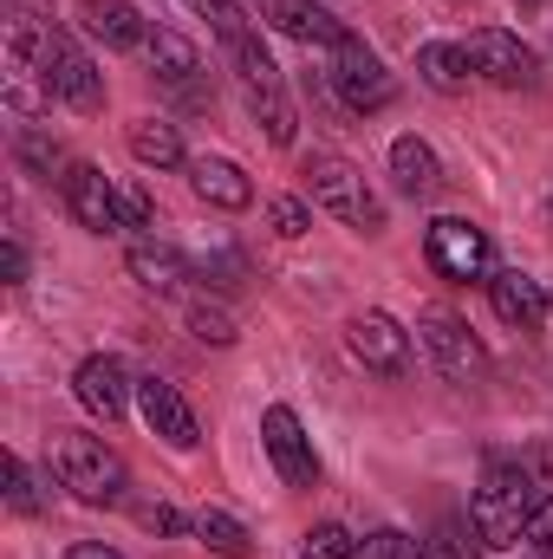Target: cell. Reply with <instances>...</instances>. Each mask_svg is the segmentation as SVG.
<instances>
[{
	"instance_id": "83f0119b",
	"label": "cell",
	"mask_w": 553,
	"mask_h": 559,
	"mask_svg": "<svg viewBox=\"0 0 553 559\" xmlns=\"http://www.w3.org/2000/svg\"><path fill=\"white\" fill-rule=\"evenodd\" d=\"M299 559H358V540H352L339 521H319V527L299 540Z\"/></svg>"
},
{
	"instance_id": "cb8c5ba5",
	"label": "cell",
	"mask_w": 553,
	"mask_h": 559,
	"mask_svg": "<svg viewBox=\"0 0 553 559\" xmlns=\"http://www.w3.org/2000/svg\"><path fill=\"white\" fill-rule=\"evenodd\" d=\"M248 111H255V124L268 131V143H293V131H299V118H293V98L280 92V85H268V92H248Z\"/></svg>"
},
{
	"instance_id": "ba28073f",
	"label": "cell",
	"mask_w": 553,
	"mask_h": 559,
	"mask_svg": "<svg viewBox=\"0 0 553 559\" xmlns=\"http://www.w3.org/2000/svg\"><path fill=\"white\" fill-rule=\"evenodd\" d=\"M59 195H66V209H72V222H79L85 235H125V215H118V182H111L98 163H66Z\"/></svg>"
},
{
	"instance_id": "5bb4252c",
	"label": "cell",
	"mask_w": 553,
	"mask_h": 559,
	"mask_svg": "<svg viewBox=\"0 0 553 559\" xmlns=\"http://www.w3.org/2000/svg\"><path fill=\"white\" fill-rule=\"evenodd\" d=\"M138 411L150 423V436H163L169 449H196L202 442V423L189 411V397L176 391V384H163V378H143L138 384Z\"/></svg>"
},
{
	"instance_id": "8d00e7d4",
	"label": "cell",
	"mask_w": 553,
	"mask_h": 559,
	"mask_svg": "<svg viewBox=\"0 0 553 559\" xmlns=\"http://www.w3.org/2000/svg\"><path fill=\"white\" fill-rule=\"evenodd\" d=\"M521 7H541V0H521Z\"/></svg>"
},
{
	"instance_id": "6da1fadb",
	"label": "cell",
	"mask_w": 553,
	"mask_h": 559,
	"mask_svg": "<svg viewBox=\"0 0 553 559\" xmlns=\"http://www.w3.org/2000/svg\"><path fill=\"white\" fill-rule=\"evenodd\" d=\"M541 488L548 481H541L534 462H489L482 481H475V495H469V521H475L482 547H521Z\"/></svg>"
},
{
	"instance_id": "836d02e7",
	"label": "cell",
	"mask_w": 553,
	"mask_h": 559,
	"mask_svg": "<svg viewBox=\"0 0 553 559\" xmlns=\"http://www.w3.org/2000/svg\"><path fill=\"white\" fill-rule=\"evenodd\" d=\"M20 163H26V169H39V176H52L66 156H59V143H46L39 131H26V138H20Z\"/></svg>"
},
{
	"instance_id": "9c48e42d",
	"label": "cell",
	"mask_w": 553,
	"mask_h": 559,
	"mask_svg": "<svg viewBox=\"0 0 553 559\" xmlns=\"http://www.w3.org/2000/svg\"><path fill=\"white\" fill-rule=\"evenodd\" d=\"M345 345H352V358H358L365 371H378V378H404V365H411V332H404L391 312H352V319H345Z\"/></svg>"
},
{
	"instance_id": "e0dca14e",
	"label": "cell",
	"mask_w": 553,
	"mask_h": 559,
	"mask_svg": "<svg viewBox=\"0 0 553 559\" xmlns=\"http://www.w3.org/2000/svg\"><path fill=\"white\" fill-rule=\"evenodd\" d=\"M189 189H196V202H209V209H222V215H242V209L255 202L248 169L228 163V156H196V163H189Z\"/></svg>"
},
{
	"instance_id": "3957f363",
	"label": "cell",
	"mask_w": 553,
	"mask_h": 559,
	"mask_svg": "<svg viewBox=\"0 0 553 559\" xmlns=\"http://www.w3.org/2000/svg\"><path fill=\"white\" fill-rule=\"evenodd\" d=\"M299 176H306L313 202H319L326 215H339L345 228H358V235H378V228H385V202L372 195V182H365L358 163H345V156H332V150H313Z\"/></svg>"
},
{
	"instance_id": "d4e9b609",
	"label": "cell",
	"mask_w": 553,
	"mask_h": 559,
	"mask_svg": "<svg viewBox=\"0 0 553 559\" xmlns=\"http://www.w3.org/2000/svg\"><path fill=\"white\" fill-rule=\"evenodd\" d=\"M196 540H202L209 554H222V559L248 554V527H242L235 514H222V508H202V514H196Z\"/></svg>"
},
{
	"instance_id": "484cf974",
	"label": "cell",
	"mask_w": 553,
	"mask_h": 559,
	"mask_svg": "<svg viewBox=\"0 0 553 559\" xmlns=\"http://www.w3.org/2000/svg\"><path fill=\"white\" fill-rule=\"evenodd\" d=\"M7 508H13V514H26V521H33V514H46V488H39V475H33L20 455H7Z\"/></svg>"
},
{
	"instance_id": "d590c367",
	"label": "cell",
	"mask_w": 553,
	"mask_h": 559,
	"mask_svg": "<svg viewBox=\"0 0 553 559\" xmlns=\"http://www.w3.org/2000/svg\"><path fill=\"white\" fill-rule=\"evenodd\" d=\"M66 559H125V554H118V547H105V540H72Z\"/></svg>"
},
{
	"instance_id": "f546056e",
	"label": "cell",
	"mask_w": 553,
	"mask_h": 559,
	"mask_svg": "<svg viewBox=\"0 0 553 559\" xmlns=\"http://www.w3.org/2000/svg\"><path fill=\"white\" fill-rule=\"evenodd\" d=\"M268 228H274L280 241H299V235L313 228V209H306L299 195H274V202H268Z\"/></svg>"
},
{
	"instance_id": "7402d4cb",
	"label": "cell",
	"mask_w": 553,
	"mask_h": 559,
	"mask_svg": "<svg viewBox=\"0 0 553 559\" xmlns=\"http://www.w3.org/2000/svg\"><path fill=\"white\" fill-rule=\"evenodd\" d=\"M125 143H131V156L150 163V169H176V163H183V138H176L169 118H138V124L125 131Z\"/></svg>"
},
{
	"instance_id": "1f68e13d",
	"label": "cell",
	"mask_w": 553,
	"mask_h": 559,
	"mask_svg": "<svg viewBox=\"0 0 553 559\" xmlns=\"http://www.w3.org/2000/svg\"><path fill=\"white\" fill-rule=\"evenodd\" d=\"M138 527L143 534H196V521H183L169 501H138Z\"/></svg>"
},
{
	"instance_id": "52a82bcc",
	"label": "cell",
	"mask_w": 553,
	"mask_h": 559,
	"mask_svg": "<svg viewBox=\"0 0 553 559\" xmlns=\"http://www.w3.org/2000/svg\"><path fill=\"white\" fill-rule=\"evenodd\" d=\"M423 254H430V267L443 280H489L495 274V248H489V235L475 228V222H462V215H443V222H430V235H423Z\"/></svg>"
},
{
	"instance_id": "d6986e66",
	"label": "cell",
	"mask_w": 553,
	"mask_h": 559,
	"mask_svg": "<svg viewBox=\"0 0 553 559\" xmlns=\"http://www.w3.org/2000/svg\"><path fill=\"white\" fill-rule=\"evenodd\" d=\"M143 52H150V72H156L163 85H176V92H189V85L202 79V52H196V39H183V33H169V26H150Z\"/></svg>"
},
{
	"instance_id": "d6a6232c",
	"label": "cell",
	"mask_w": 553,
	"mask_h": 559,
	"mask_svg": "<svg viewBox=\"0 0 553 559\" xmlns=\"http://www.w3.org/2000/svg\"><path fill=\"white\" fill-rule=\"evenodd\" d=\"M118 215H125V228H156V209H150V195H143L138 182H118Z\"/></svg>"
},
{
	"instance_id": "4316f807",
	"label": "cell",
	"mask_w": 553,
	"mask_h": 559,
	"mask_svg": "<svg viewBox=\"0 0 553 559\" xmlns=\"http://www.w3.org/2000/svg\"><path fill=\"white\" fill-rule=\"evenodd\" d=\"M358 559H430V547L411 540L404 527H378V534H365V540H358Z\"/></svg>"
},
{
	"instance_id": "277c9868",
	"label": "cell",
	"mask_w": 553,
	"mask_h": 559,
	"mask_svg": "<svg viewBox=\"0 0 553 559\" xmlns=\"http://www.w3.org/2000/svg\"><path fill=\"white\" fill-rule=\"evenodd\" d=\"M39 79H46V92L52 98H66L72 111H85V118H98L105 111V72L92 66V52L72 39V33H46V52H39Z\"/></svg>"
},
{
	"instance_id": "44dd1931",
	"label": "cell",
	"mask_w": 553,
	"mask_h": 559,
	"mask_svg": "<svg viewBox=\"0 0 553 559\" xmlns=\"http://www.w3.org/2000/svg\"><path fill=\"white\" fill-rule=\"evenodd\" d=\"M391 182H398L411 202L436 195V189H443V163H436V150H430L423 138H398L391 143Z\"/></svg>"
},
{
	"instance_id": "8992f818",
	"label": "cell",
	"mask_w": 553,
	"mask_h": 559,
	"mask_svg": "<svg viewBox=\"0 0 553 559\" xmlns=\"http://www.w3.org/2000/svg\"><path fill=\"white\" fill-rule=\"evenodd\" d=\"M416 345H423V358H430L449 384H475V378L489 371L482 338H475L456 312H423V319H416Z\"/></svg>"
},
{
	"instance_id": "5b68a950",
	"label": "cell",
	"mask_w": 553,
	"mask_h": 559,
	"mask_svg": "<svg viewBox=\"0 0 553 559\" xmlns=\"http://www.w3.org/2000/svg\"><path fill=\"white\" fill-rule=\"evenodd\" d=\"M332 92H339V105L345 111H358V118H372V111H385V105H398V79L385 72V59L352 33L345 46H332Z\"/></svg>"
},
{
	"instance_id": "7c38bea8",
	"label": "cell",
	"mask_w": 553,
	"mask_h": 559,
	"mask_svg": "<svg viewBox=\"0 0 553 559\" xmlns=\"http://www.w3.org/2000/svg\"><path fill=\"white\" fill-rule=\"evenodd\" d=\"M72 397H79L98 423H118L131 411V371H125V358H111V352L85 358V365L72 371Z\"/></svg>"
},
{
	"instance_id": "4fadbf2b",
	"label": "cell",
	"mask_w": 553,
	"mask_h": 559,
	"mask_svg": "<svg viewBox=\"0 0 553 559\" xmlns=\"http://www.w3.org/2000/svg\"><path fill=\"white\" fill-rule=\"evenodd\" d=\"M125 267H131V280H138L143 293H163V299H183V293H189V261H183V248L163 241V235H138V241L125 248Z\"/></svg>"
},
{
	"instance_id": "8fae6325",
	"label": "cell",
	"mask_w": 553,
	"mask_h": 559,
	"mask_svg": "<svg viewBox=\"0 0 553 559\" xmlns=\"http://www.w3.org/2000/svg\"><path fill=\"white\" fill-rule=\"evenodd\" d=\"M469 66L489 79V85H534V72H541V59L508 33V26H475L469 33Z\"/></svg>"
},
{
	"instance_id": "603a6c76",
	"label": "cell",
	"mask_w": 553,
	"mask_h": 559,
	"mask_svg": "<svg viewBox=\"0 0 553 559\" xmlns=\"http://www.w3.org/2000/svg\"><path fill=\"white\" fill-rule=\"evenodd\" d=\"M183 319H189V332H196L202 345H235V338H242V332H235V312L215 306L209 293H183Z\"/></svg>"
},
{
	"instance_id": "e575fe53",
	"label": "cell",
	"mask_w": 553,
	"mask_h": 559,
	"mask_svg": "<svg viewBox=\"0 0 553 559\" xmlns=\"http://www.w3.org/2000/svg\"><path fill=\"white\" fill-rule=\"evenodd\" d=\"M0 267H7V280H13V286L26 280V248H20V235H7V254H0Z\"/></svg>"
},
{
	"instance_id": "2e32d148",
	"label": "cell",
	"mask_w": 553,
	"mask_h": 559,
	"mask_svg": "<svg viewBox=\"0 0 553 559\" xmlns=\"http://www.w3.org/2000/svg\"><path fill=\"white\" fill-rule=\"evenodd\" d=\"M489 306H495V319H508L515 332H541V325H548V293H541V280L521 274V267L489 274Z\"/></svg>"
},
{
	"instance_id": "ffe728a7",
	"label": "cell",
	"mask_w": 553,
	"mask_h": 559,
	"mask_svg": "<svg viewBox=\"0 0 553 559\" xmlns=\"http://www.w3.org/2000/svg\"><path fill=\"white\" fill-rule=\"evenodd\" d=\"M416 72H423V85L443 92V98L469 92V79H475L469 46H456V39H430V46H416Z\"/></svg>"
},
{
	"instance_id": "ac0fdd59",
	"label": "cell",
	"mask_w": 553,
	"mask_h": 559,
	"mask_svg": "<svg viewBox=\"0 0 553 559\" xmlns=\"http://www.w3.org/2000/svg\"><path fill=\"white\" fill-rule=\"evenodd\" d=\"M79 20H85V33L105 39L111 52H138L143 39H150V26H143V13L131 7V0H85Z\"/></svg>"
},
{
	"instance_id": "30bf717a",
	"label": "cell",
	"mask_w": 553,
	"mask_h": 559,
	"mask_svg": "<svg viewBox=\"0 0 553 559\" xmlns=\"http://www.w3.org/2000/svg\"><path fill=\"white\" fill-rule=\"evenodd\" d=\"M261 442H268V462H274V475L286 488H319V455H313V436L299 429V417L274 404L268 417H261Z\"/></svg>"
},
{
	"instance_id": "f1b7e54d",
	"label": "cell",
	"mask_w": 553,
	"mask_h": 559,
	"mask_svg": "<svg viewBox=\"0 0 553 559\" xmlns=\"http://www.w3.org/2000/svg\"><path fill=\"white\" fill-rule=\"evenodd\" d=\"M475 554H482L475 521H443V527H436V540H430V559H475Z\"/></svg>"
},
{
	"instance_id": "9a60e30c",
	"label": "cell",
	"mask_w": 553,
	"mask_h": 559,
	"mask_svg": "<svg viewBox=\"0 0 553 559\" xmlns=\"http://www.w3.org/2000/svg\"><path fill=\"white\" fill-rule=\"evenodd\" d=\"M261 20L280 26L286 39H299V46H345L352 39V26L339 13H326L319 0H261Z\"/></svg>"
},
{
	"instance_id": "7a4b0ae2",
	"label": "cell",
	"mask_w": 553,
	"mask_h": 559,
	"mask_svg": "<svg viewBox=\"0 0 553 559\" xmlns=\"http://www.w3.org/2000/svg\"><path fill=\"white\" fill-rule=\"evenodd\" d=\"M52 475H59V488H66L72 501H85V508H118V501L131 495L125 455H118L105 436H85V429H59V442H52Z\"/></svg>"
},
{
	"instance_id": "4dcf8cb0",
	"label": "cell",
	"mask_w": 553,
	"mask_h": 559,
	"mask_svg": "<svg viewBox=\"0 0 553 559\" xmlns=\"http://www.w3.org/2000/svg\"><path fill=\"white\" fill-rule=\"evenodd\" d=\"M528 547L541 559H553V481L541 488V501H534V514H528V534H521Z\"/></svg>"
}]
</instances>
